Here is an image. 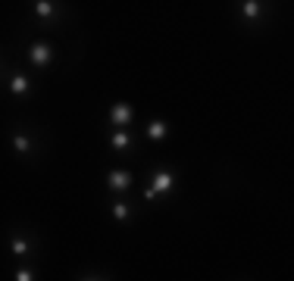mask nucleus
Returning a JSON list of instances; mask_svg holds the SVG:
<instances>
[{
    "label": "nucleus",
    "mask_w": 294,
    "mask_h": 281,
    "mask_svg": "<svg viewBox=\"0 0 294 281\" xmlns=\"http://www.w3.org/2000/svg\"><path fill=\"white\" fill-rule=\"evenodd\" d=\"M241 13H244L251 22H257L260 13H263V3H260V0H244V3H241Z\"/></svg>",
    "instance_id": "obj_1"
},
{
    "label": "nucleus",
    "mask_w": 294,
    "mask_h": 281,
    "mask_svg": "<svg viewBox=\"0 0 294 281\" xmlns=\"http://www.w3.org/2000/svg\"><path fill=\"white\" fill-rule=\"evenodd\" d=\"M32 60H35L38 66L50 63V47H44V44H35V47H32Z\"/></svg>",
    "instance_id": "obj_2"
},
{
    "label": "nucleus",
    "mask_w": 294,
    "mask_h": 281,
    "mask_svg": "<svg viewBox=\"0 0 294 281\" xmlns=\"http://www.w3.org/2000/svg\"><path fill=\"white\" fill-rule=\"evenodd\" d=\"M113 122H116V125H129V119H132V109L129 106H113Z\"/></svg>",
    "instance_id": "obj_3"
},
{
    "label": "nucleus",
    "mask_w": 294,
    "mask_h": 281,
    "mask_svg": "<svg viewBox=\"0 0 294 281\" xmlns=\"http://www.w3.org/2000/svg\"><path fill=\"white\" fill-rule=\"evenodd\" d=\"M35 13L41 19H54V3L50 0H35Z\"/></svg>",
    "instance_id": "obj_4"
},
{
    "label": "nucleus",
    "mask_w": 294,
    "mask_h": 281,
    "mask_svg": "<svg viewBox=\"0 0 294 281\" xmlns=\"http://www.w3.org/2000/svg\"><path fill=\"white\" fill-rule=\"evenodd\" d=\"M10 85H13V91H16V94H25V91H28V78L22 75V72H16V75H13Z\"/></svg>",
    "instance_id": "obj_5"
},
{
    "label": "nucleus",
    "mask_w": 294,
    "mask_h": 281,
    "mask_svg": "<svg viewBox=\"0 0 294 281\" xmlns=\"http://www.w3.org/2000/svg\"><path fill=\"white\" fill-rule=\"evenodd\" d=\"M154 184H157V191H169V188H172V175H169V172H157Z\"/></svg>",
    "instance_id": "obj_6"
},
{
    "label": "nucleus",
    "mask_w": 294,
    "mask_h": 281,
    "mask_svg": "<svg viewBox=\"0 0 294 281\" xmlns=\"http://www.w3.org/2000/svg\"><path fill=\"white\" fill-rule=\"evenodd\" d=\"M129 172H113L110 175V184H113V188H129Z\"/></svg>",
    "instance_id": "obj_7"
},
{
    "label": "nucleus",
    "mask_w": 294,
    "mask_h": 281,
    "mask_svg": "<svg viewBox=\"0 0 294 281\" xmlns=\"http://www.w3.org/2000/svg\"><path fill=\"white\" fill-rule=\"evenodd\" d=\"M13 144H16V150H19V153H28V150H32V140H28V138H22V135L13 138Z\"/></svg>",
    "instance_id": "obj_8"
},
{
    "label": "nucleus",
    "mask_w": 294,
    "mask_h": 281,
    "mask_svg": "<svg viewBox=\"0 0 294 281\" xmlns=\"http://www.w3.org/2000/svg\"><path fill=\"white\" fill-rule=\"evenodd\" d=\"M132 140H129V135H122V131H116V135H113V147H119V150H125V147H129Z\"/></svg>",
    "instance_id": "obj_9"
},
{
    "label": "nucleus",
    "mask_w": 294,
    "mask_h": 281,
    "mask_svg": "<svg viewBox=\"0 0 294 281\" xmlns=\"http://www.w3.org/2000/svg\"><path fill=\"white\" fill-rule=\"evenodd\" d=\"M147 135H150V138H163V135H166V125H163V122H154V125L147 128Z\"/></svg>",
    "instance_id": "obj_10"
},
{
    "label": "nucleus",
    "mask_w": 294,
    "mask_h": 281,
    "mask_svg": "<svg viewBox=\"0 0 294 281\" xmlns=\"http://www.w3.org/2000/svg\"><path fill=\"white\" fill-rule=\"evenodd\" d=\"M113 216H116L119 222L129 219V206H125V203H116V206H113Z\"/></svg>",
    "instance_id": "obj_11"
},
{
    "label": "nucleus",
    "mask_w": 294,
    "mask_h": 281,
    "mask_svg": "<svg viewBox=\"0 0 294 281\" xmlns=\"http://www.w3.org/2000/svg\"><path fill=\"white\" fill-rule=\"evenodd\" d=\"M13 250H16V253L22 256V253H28V244L22 241V238H16V241H13Z\"/></svg>",
    "instance_id": "obj_12"
}]
</instances>
